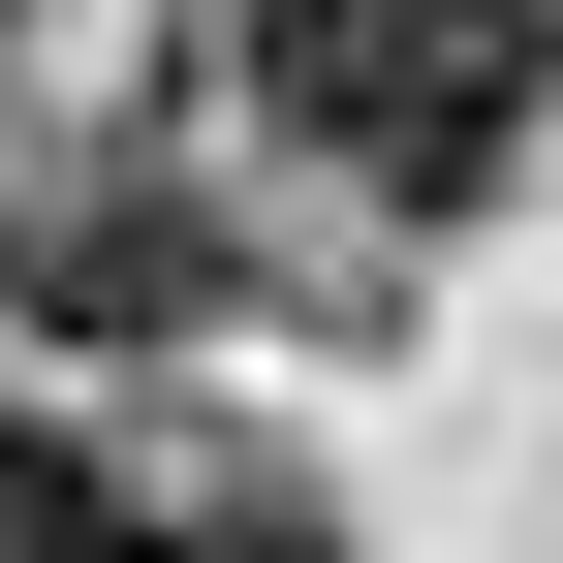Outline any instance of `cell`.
Returning a JSON list of instances; mask_svg holds the SVG:
<instances>
[{
  "label": "cell",
  "mask_w": 563,
  "mask_h": 563,
  "mask_svg": "<svg viewBox=\"0 0 563 563\" xmlns=\"http://www.w3.org/2000/svg\"><path fill=\"white\" fill-rule=\"evenodd\" d=\"M63 563H344V532H282V501H95Z\"/></svg>",
  "instance_id": "cell-3"
},
{
  "label": "cell",
  "mask_w": 563,
  "mask_h": 563,
  "mask_svg": "<svg viewBox=\"0 0 563 563\" xmlns=\"http://www.w3.org/2000/svg\"><path fill=\"white\" fill-rule=\"evenodd\" d=\"M0 313H32V344H220L251 251L188 220L157 157H32V188H0Z\"/></svg>",
  "instance_id": "cell-2"
},
{
  "label": "cell",
  "mask_w": 563,
  "mask_h": 563,
  "mask_svg": "<svg viewBox=\"0 0 563 563\" xmlns=\"http://www.w3.org/2000/svg\"><path fill=\"white\" fill-rule=\"evenodd\" d=\"M282 157H344L376 220H470V188L563 125V0H251Z\"/></svg>",
  "instance_id": "cell-1"
},
{
  "label": "cell",
  "mask_w": 563,
  "mask_h": 563,
  "mask_svg": "<svg viewBox=\"0 0 563 563\" xmlns=\"http://www.w3.org/2000/svg\"><path fill=\"white\" fill-rule=\"evenodd\" d=\"M63 532H95V470H63L32 407H0V563H63Z\"/></svg>",
  "instance_id": "cell-4"
}]
</instances>
